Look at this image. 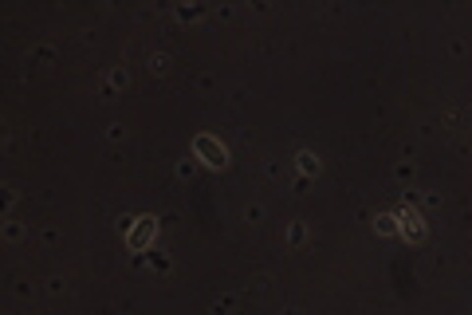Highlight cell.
I'll return each mask as SVG.
<instances>
[{
  "mask_svg": "<svg viewBox=\"0 0 472 315\" xmlns=\"http://www.w3.org/2000/svg\"><path fill=\"white\" fill-rule=\"evenodd\" d=\"M402 220H406V225H402V233H406L409 240H421V233H425V229H421V220L413 217V213H406Z\"/></svg>",
  "mask_w": 472,
  "mask_h": 315,
  "instance_id": "3957f363",
  "label": "cell"
},
{
  "mask_svg": "<svg viewBox=\"0 0 472 315\" xmlns=\"http://www.w3.org/2000/svg\"><path fill=\"white\" fill-rule=\"evenodd\" d=\"M193 150H197V154H201L205 162H209V166H224V162H228V154H224V146H217V142L209 138V134H201V138L193 142Z\"/></svg>",
  "mask_w": 472,
  "mask_h": 315,
  "instance_id": "6da1fadb",
  "label": "cell"
},
{
  "mask_svg": "<svg viewBox=\"0 0 472 315\" xmlns=\"http://www.w3.org/2000/svg\"><path fill=\"white\" fill-rule=\"evenodd\" d=\"M154 229H157V220H154V217H142V220H138V229L130 233V249H146V244H150V236H154Z\"/></svg>",
  "mask_w": 472,
  "mask_h": 315,
  "instance_id": "7a4b0ae2",
  "label": "cell"
}]
</instances>
